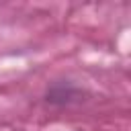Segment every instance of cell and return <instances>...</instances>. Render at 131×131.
I'll list each match as a JSON object with an SVG mask.
<instances>
[]
</instances>
